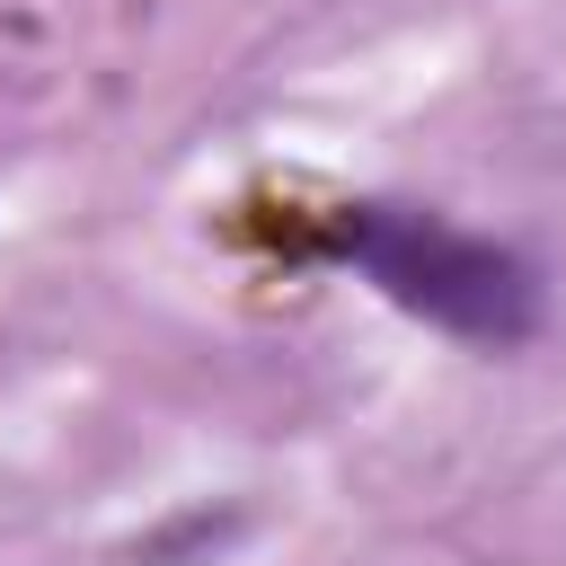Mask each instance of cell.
<instances>
[{
	"label": "cell",
	"mask_w": 566,
	"mask_h": 566,
	"mask_svg": "<svg viewBox=\"0 0 566 566\" xmlns=\"http://www.w3.org/2000/svg\"><path fill=\"white\" fill-rule=\"evenodd\" d=\"M318 248L336 265H354L389 310H407L433 336L478 345V354H513L548 318L539 256H522L513 239L460 230V221H442L424 203H336Z\"/></svg>",
	"instance_id": "6da1fadb"
}]
</instances>
